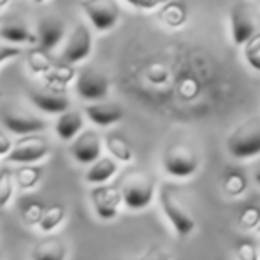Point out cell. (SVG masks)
Returning a JSON list of instances; mask_svg holds the SVG:
<instances>
[{"label":"cell","instance_id":"44dd1931","mask_svg":"<svg viewBox=\"0 0 260 260\" xmlns=\"http://www.w3.org/2000/svg\"><path fill=\"white\" fill-rule=\"evenodd\" d=\"M104 145L107 148L109 155L112 159H116L118 162H132L134 160V148L126 141V138H123L118 132H111L104 138Z\"/></svg>","mask_w":260,"mask_h":260},{"label":"cell","instance_id":"b9f144b4","mask_svg":"<svg viewBox=\"0 0 260 260\" xmlns=\"http://www.w3.org/2000/svg\"><path fill=\"white\" fill-rule=\"evenodd\" d=\"M0 96H2V91H0Z\"/></svg>","mask_w":260,"mask_h":260},{"label":"cell","instance_id":"7a4b0ae2","mask_svg":"<svg viewBox=\"0 0 260 260\" xmlns=\"http://www.w3.org/2000/svg\"><path fill=\"white\" fill-rule=\"evenodd\" d=\"M226 150L234 159L248 160L260 155V118H251L241 121L226 138Z\"/></svg>","mask_w":260,"mask_h":260},{"label":"cell","instance_id":"ffe728a7","mask_svg":"<svg viewBox=\"0 0 260 260\" xmlns=\"http://www.w3.org/2000/svg\"><path fill=\"white\" fill-rule=\"evenodd\" d=\"M75 79H77L75 68H73V64H68V62L54 64V68L45 75L47 87L52 91H57V93H64L66 87L72 82H75Z\"/></svg>","mask_w":260,"mask_h":260},{"label":"cell","instance_id":"8d00e7d4","mask_svg":"<svg viewBox=\"0 0 260 260\" xmlns=\"http://www.w3.org/2000/svg\"><path fill=\"white\" fill-rule=\"evenodd\" d=\"M253 180H255V182H256V184H258V185H260V168H258V170H256V171H255V175H253Z\"/></svg>","mask_w":260,"mask_h":260},{"label":"cell","instance_id":"f6af8a7d","mask_svg":"<svg viewBox=\"0 0 260 260\" xmlns=\"http://www.w3.org/2000/svg\"><path fill=\"white\" fill-rule=\"evenodd\" d=\"M258 2H260V0H258Z\"/></svg>","mask_w":260,"mask_h":260},{"label":"cell","instance_id":"d6a6232c","mask_svg":"<svg viewBox=\"0 0 260 260\" xmlns=\"http://www.w3.org/2000/svg\"><path fill=\"white\" fill-rule=\"evenodd\" d=\"M20 55H25L22 47H15V45L2 43V41H0V66L4 64V62L11 61V59L20 57Z\"/></svg>","mask_w":260,"mask_h":260},{"label":"cell","instance_id":"7402d4cb","mask_svg":"<svg viewBox=\"0 0 260 260\" xmlns=\"http://www.w3.org/2000/svg\"><path fill=\"white\" fill-rule=\"evenodd\" d=\"M25 62L27 68L30 70V73L34 75H47L52 68H54V61L52 55H48V50L41 47H32L25 52Z\"/></svg>","mask_w":260,"mask_h":260},{"label":"cell","instance_id":"8992f818","mask_svg":"<svg viewBox=\"0 0 260 260\" xmlns=\"http://www.w3.org/2000/svg\"><path fill=\"white\" fill-rule=\"evenodd\" d=\"M52 152V146L47 138L40 134L23 136L13 145L11 152L4 157L9 164H38L43 159H47Z\"/></svg>","mask_w":260,"mask_h":260},{"label":"cell","instance_id":"cb8c5ba5","mask_svg":"<svg viewBox=\"0 0 260 260\" xmlns=\"http://www.w3.org/2000/svg\"><path fill=\"white\" fill-rule=\"evenodd\" d=\"M159 20L170 29H178L187 20V9L182 2H168L159 11Z\"/></svg>","mask_w":260,"mask_h":260},{"label":"cell","instance_id":"e575fe53","mask_svg":"<svg viewBox=\"0 0 260 260\" xmlns=\"http://www.w3.org/2000/svg\"><path fill=\"white\" fill-rule=\"evenodd\" d=\"M168 2H171V0H143V9H145V11H152V9H155V8L166 6Z\"/></svg>","mask_w":260,"mask_h":260},{"label":"cell","instance_id":"ba28073f","mask_svg":"<svg viewBox=\"0 0 260 260\" xmlns=\"http://www.w3.org/2000/svg\"><path fill=\"white\" fill-rule=\"evenodd\" d=\"M80 8L98 32H107L114 29L121 15V9L116 0H82Z\"/></svg>","mask_w":260,"mask_h":260},{"label":"cell","instance_id":"5b68a950","mask_svg":"<svg viewBox=\"0 0 260 260\" xmlns=\"http://www.w3.org/2000/svg\"><path fill=\"white\" fill-rule=\"evenodd\" d=\"M0 123L16 136H30L43 132L47 128V121L29 109L18 104H9L0 107Z\"/></svg>","mask_w":260,"mask_h":260},{"label":"cell","instance_id":"277c9868","mask_svg":"<svg viewBox=\"0 0 260 260\" xmlns=\"http://www.w3.org/2000/svg\"><path fill=\"white\" fill-rule=\"evenodd\" d=\"M157 192V184L146 173H132L123 180L121 194L123 205L130 210H143L153 202Z\"/></svg>","mask_w":260,"mask_h":260},{"label":"cell","instance_id":"7c38bea8","mask_svg":"<svg viewBox=\"0 0 260 260\" xmlns=\"http://www.w3.org/2000/svg\"><path fill=\"white\" fill-rule=\"evenodd\" d=\"M230 32L232 41L237 47H244L253 36H255V22L249 13V8L244 2H239L230 11Z\"/></svg>","mask_w":260,"mask_h":260},{"label":"cell","instance_id":"4fadbf2b","mask_svg":"<svg viewBox=\"0 0 260 260\" xmlns=\"http://www.w3.org/2000/svg\"><path fill=\"white\" fill-rule=\"evenodd\" d=\"M84 114L87 116L93 125L102 126V128H107V126H112L116 123H119L125 116V111L119 104L116 102H91L84 107Z\"/></svg>","mask_w":260,"mask_h":260},{"label":"cell","instance_id":"d590c367","mask_svg":"<svg viewBox=\"0 0 260 260\" xmlns=\"http://www.w3.org/2000/svg\"><path fill=\"white\" fill-rule=\"evenodd\" d=\"M125 2L136 9H143V0H125Z\"/></svg>","mask_w":260,"mask_h":260},{"label":"cell","instance_id":"8fae6325","mask_svg":"<svg viewBox=\"0 0 260 260\" xmlns=\"http://www.w3.org/2000/svg\"><path fill=\"white\" fill-rule=\"evenodd\" d=\"M102 148H104V141H102L100 134L93 128H86L70 143L68 150L73 160L91 166L94 160L102 157Z\"/></svg>","mask_w":260,"mask_h":260},{"label":"cell","instance_id":"ab89813d","mask_svg":"<svg viewBox=\"0 0 260 260\" xmlns=\"http://www.w3.org/2000/svg\"><path fill=\"white\" fill-rule=\"evenodd\" d=\"M2 8H6V6H4V4H2V2H0V11H2Z\"/></svg>","mask_w":260,"mask_h":260},{"label":"cell","instance_id":"f1b7e54d","mask_svg":"<svg viewBox=\"0 0 260 260\" xmlns=\"http://www.w3.org/2000/svg\"><path fill=\"white\" fill-rule=\"evenodd\" d=\"M237 260H260V248L251 239H241L234 248Z\"/></svg>","mask_w":260,"mask_h":260},{"label":"cell","instance_id":"ee69618b","mask_svg":"<svg viewBox=\"0 0 260 260\" xmlns=\"http://www.w3.org/2000/svg\"><path fill=\"white\" fill-rule=\"evenodd\" d=\"M258 248H260V244H258Z\"/></svg>","mask_w":260,"mask_h":260},{"label":"cell","instance_id":"4dcf8cb0","mask_svg":"<svg viewBox=\"0 0 260 260\" xmlns=\"http://www.w3.org/2000/svg\"><path fill=\"white\" fill-rule=\"evenodd\" d=\"M43 214H45L43 203L30 202V203H27V205L23 207L22 219H23V223H25L27 226H38V224H40V221H41V217H43Z\"/></svg>","mask_w":260,"mask_h":260},{"label":"cell","instance_id":"d4e9b609","mask_svg":"<svg viewBox=\"0 0 260 260\" xmlns=\"http://www.w3.org/2000/svg\"><path fill=\"white\" fill-rule=\"evenodd\" d=\"M41 175H43V170L36 164H22L15 170V184L22 191H30L40 184Z\"/></svg>","mask_w":260,"mask_h":260},{"label":"cell","instance_id":"52a82bcc","mask_svg":"<svg viewBox=\"0 0 260 260\" xmlns=\"http://www.w3.org/2000/svg\"><path fill=\"white\" fill-rule=\"evenodd\" d=\"M111 89V80L102 70L94 66H86L77 73L75 91L82 100L86 102H100L105 100Z\"/></svg>","mask_w":260,"mask_h":260},{"label":"cell","instance_id":"484cf974","mask_svg":"<svg viewBox=\"0 0 260 260\" xmlns=\"http://www.w3.org/2000/svg\"><path fill=\"white\" fill-rule=\"evenodd\" d=\"M64 217H66V207L61 205V203H55V205L45 209V214H43V217H41L38 228H40L43 234H50V232L57 230V228L61 226Z\"/></svg>","mask_w":260,"mask_h":260},{"label":"cell","instance_id":"83f0119b","mask_svg":"<svg viewBox=\"0 0 260 260\" xmlns=\"http://www.w3.org/2000/svg\"><path fill=\"white\" fill-rule=\"evenodd\" d=\"M237 223L242 230H256L260 224V207L246 205L237 216Z\"/></svg>","mask_w":260,"mask_h":260},{"label":"cell","instance_id":"4316f807","mask_svg":"<svg viewBox=\"0 0 260 260\" xmlns=\"http://www.w3.org/2000/svg\"><path fill=\"white\" fill-rule=\"evenodd\" d=\"M15 171L9 168H0V210H4L9 205L15 194Z\"/></svg>","mask_w":260,"mask_h":260},{"label":"cell","instance_id":"60d3db41","mask_svg":"<svg viewBox=\"0 0 260 260\" xmlns=\"http://www.w3.org/2000/svg\"><path fill=\"white\" fill-rule=\"evenodd\" d=\"M256 232H258V234H260V224H258V228H256Z\"/></svg>","mask_w":260,"mask_h":260},{"label":"cell","instance_id":"f546056e","mask_svg":"<svg viewBox=\"0 0 260 260\" xmlns=\"http://www.w3.org/2000/svg\"><path fill=\"white\" fill-rule=\"evenodd\" d=\"M244 59L255 72H260V32H256L244 45Z\"/></svg>","mask_w":260,"mask_h":260},{"label":"cell","instance_id":"603a6c76","mask_svg":"<svg viewBox=\"0 0 260 260\" xmlns=\"http://www.w3.org/2000/svg\"><path fill=\"white\" fill-rule=\"evenodd\" d=\"M221 187L228 198H241L248 191V177L239 170H228L223 177Z\"/></svg>","mask_w":260,"mask_h":260},{"label":"cell","instance_id":"2e32d148","mask_svg":"<svg viewBox=\"0 0 260 260\" xmlns=\"http://www.w3.org/2000/svg\"><path fill=\"white\" fill-rule=\"evenodd\" d=\"M84 130V114L77 109H68L57 116L55 121V134L61 141L72 143Z\"/></svg>","mask_w":260,"mask_h":260},{"label":"cell","instance_id":"e0dca14e","mask_svg":"<svg viewBox=\"0 0 260 260\" xmlns=\"http://www.w3.org/2000/svg\"><path fill=\"white\" fill-rule=\"evenodd\" d=\"M118 170H119L118 160L112 159L111 155H102L100 159L94 160V162L87 168L86 175H84V180L93 185V187L94 185H104L116 177Z\"/></svg>","mask_w":260,"mask_h":260},{"label":"cell","instance_id":"9a60e30c","mask_svg":"<svg viewBox=\"0 0 260 260\" xmlns=\"http://www.w3.org/2000/svg\"><path fill=\"white\" fill-rule=\"evenodd\" d=\"M38 41H40V47L45 50H54L59 43L62 41L66 34V23L61 18H55V16H48L43 18L38 25Z\"/></svg>","mask_w":260,"mask_h":260},{"label":"cell","instance_id":"3957f363","mask_svg":"<svg viewBox=\"0 0 260 260\" xmlns=\"http://www.w3.org/2000/svg\"><path fill=\"white\" fill-rule=\"evenodd\" d=\"M200 155L191 145L185 143H173L164 150L162 170L171 178H189L198 171Z\"/></svg>","mask_w":260,"mask_h":260},{"label":"cell","instance_id":"5bb4252c","mask_svg":"<svg viewBox=\"0 0 260 260\" xmlns=\"http://www.w3.org/2000/svg\"><path fill=\"white\" fill-rule=\"evenodd\" d=\"M29 100L36 105L40 111L47 112V114H62L70 109V98L66 93H57L48 87L45 89H32L29 91Z\"/></svg>","mask_w":260,"mask_h":260},{"label":"cell","instance_id":"74e56055","mask_svg":"<svg viewBox=\"0 0 260 260\" xmlns=\"http://www.w3.org/2000/svg\"><path fill=\"white\" fill-rule=\"evenodd\" d=\"M34 4H45V2H47V0H32Z\"/></svg>","mask_w":260,"mask_h":260},{"label":"cell","instance_id":"d6986e66","mask_svg":"<svg viewBox=\"0 0 260 260\" xmlns=\"http://www.w3.org/2000/svg\"><path fill=\"white\" fill-rule=\"evenodd\" d=\"M68 246L61 237H47L30 251V260H66Z\"/></svg>","mask_w":260,"mask_h":260},{"label":"cell","instance_id":"6da1fadb","mask_svg":"<svg viewBox=\"0 0 260 260\" xmlns=\"http://www.w3.org/2000/svg\"><path fill=\"white\" fill-rule=\"evenodd\" d=\"M159 205L164 217L168 219V223L171 224V228H173L178 237H189L194 232L196 228L194 216L187 209V205L182 202L180 194H178V189L173 184H170V182L160 184Z\"/></svg>","mask_w":260,"mask_h":260},{"label":"cell","instance_id":"30bf717a","mask_svg":"<svg viewBox=\"0 0 260 260\" xmlns=\"http://www.w3.org/2000/svg\"><path fill=\"white\" fill-rule=\"evenodd\" d=\"M93 50V34L91 29L86 25V22H77L73 30L70 32L66 47L62 50V61L68 64L86 61Z\"/></svg>","mask_w":260,"mask_h":260},{"label":"cell","instance_id":"9c48e42d","mask_svg":"<svg viewBox=\"0 0 260 260\" xmlns=\"http://www.w3.org/2000/svg\"><path fill=\"white\" fill-rule=\"evenodd\" d=\"M91 205L94 209V214L102 221H112L118 217L119 209L123 205V194L121 187L112 184L94 185L89 192Z\"/></svg>","mask_w":260,"mask_h":260},{"label":"cell","instance_id":"ac0fdd59","mask_svg":"<svg viewBox=\"0 0 260 260\" xmlns=\"http://www.w3.org/2000/svg\"><path fill=\"white\" fill-rule=\"evenodd\" d=\"M0 40L9 45H29V47H38V34L32 32L25 23L22 22H8L0 27Z\"/></svg>","mask_w":260,"mask_h":260},{"label":"cell","instance_id":"7bdbcfd3","mask_svg":"<svg viewBox=\"0 0 260 260\" xmlns=\"http://www.w3.org/2000/svg\"><path fill=\"white\" fill-rule=\"evenodd\" d=\"M0 260H2V255H0Z\"/></svg>","mask_w":260,"mask_h":260},{"label":"cell","instance_id":"836d02e7","mask_svg":"<svg viewBox=\"0 0 260 260\" xmlns=\"http://www.w3.org/2000/svg\"><path fill=\"white\" fill-rule=\"evenodd\" d=\"M13 148V143L9 141V138H6L2 132H0V157H6Z\"/></svg>","mask_w":260,"mask_h":260},{"label":"cell","instance_id":"f35d334b","mask_svg":"<svg viewBox=\"0 0 260 260\" xmlns=\"http://www.w3.org/2000/svg\"><path fill=\"white\" fill-rule=\"evenodd\" d=\"M0 2H2V4H4V6H8L9 2H11V0H0Z\"/></svg>","mask_w":260,"mask_h":260},{"label":"cell","instance_id":"1f68e13d","mask_svg":"<svg viewBox=\"0 0 260 260\" xmlns=\"http://www.w3.org/2000/svg\"><path fill=\"white\" fill-rule=\"evenodd\" d=\"M134 260H171V253L162 244H152L145 253L136 256Z\"/></svg>","mask_w":260,"mask_h":260}]
</instances>
